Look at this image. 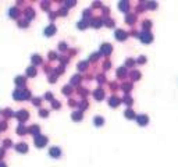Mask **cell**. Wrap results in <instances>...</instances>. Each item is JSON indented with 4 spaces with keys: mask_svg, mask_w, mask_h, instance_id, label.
I'll list each match as a JSON object with an SVG mask.
<instances>
[{
    "mask_svg": "<svg viewBox=\"0 0 178 167\" xmlns=\"http://www.w3.org/2000/svg\"><path fill=\"white\" fill-rule=\"evenodd\" d=\"M1 155H3V150L0 149V156H1Z\"/></svg>",
    "mask_w": 178,
    "mask_h": 167,
    "instance_id": "11",
    "label": "cell"
},
{
    "mask_svg": "<svg viewBox=\"0 0 178 167\" xmlns=\"http://www.w3.org/2000/svg\"><path fill=\"white\" fill-rule=\"evenodd\" d=\"M44 142H46V138H43V137L42 138H36V145L38 146H43L42 144H44Z\"/></svg>",
    "mask_w": 178,
    "mask_h": 167,
    "instance_id": "3",
    "label": "cell"
},
{
    "mask_svg": "<svg viewBox=\"0 0 178 167\" xmlns=\"http://www.w3.org/2000/svg\"><path fill=\"white\" fill-rule=\"evenodd\" d=\"M53 31H54V27H53V25H49V27H47L46 29H44V32H46V35H52L50 32H53Z\"/></svg>",
    "mask_w": 178,
    "mask_h": 167,
    "instance_id": "5",
    "label": "cell"
},
{
    "mask_svg": "<svg viewBox=\"0 0 178 167\" xmlns=\"http://www.w3.org/2000/svg\"><path fill=\"white\" fill-rule=\"evenodd\" d=\"M95 121H97L96 124H102V122H103V118H102V117H96V118H95Z\"/></svg>",
    "mask_w": 178,
    "mask_h": 167,
    "instance_id": "7",
    "label": "cell"
},
{
    "mask_svg": "<svg viewBox=\"0 0 178 167\" xmlns=\"http://www.w3.org/2000/svg\"><path fill=\"white\" fill-rule=\"evenodd\" d=\"M17 149L20 150V152H25V150H27V145H25V144H18Z\"/></svg>",
    "mask_w": 178,
    "mask_h": 167,
    "instance_id": "4",
    "label": "cell"
},
{
    "mask_svg": "<svg viewBox=\"0 0 178 167\" xmlns=\"http://www.w3.org/2000/svg\"><path fill=\"white\" fill-rule=\"evenodd\" d=\"M116 36H117V39H124L125 38V32L121 31V29H118V31L116 32Z\"/></svg>",
    "mask_w": 178,
    "mask_h": 167,
    "instance_id": "2",
    "label": "cell"
},
{
    "mask_svg": "<svg viewBox=\"0 0 178 167\" xmlns=\"http://www.w3.org/2000/svg\"><path fill=\"white\" fill-rule=\"evenodd\" d=\"M0 167H6V164L4 163H0Z\"/></svg>",
    "mask_w": 178,
    "mask_h": 167,
    "instance_id": "10",
    "label": "cell"
},
{
    "mask_svg": "<svg viewBox=\"0 0 178 167\" xmlns=\"http://www.w3.org/2000/svg\"><path fill=\"white\" fill-rule=\"evenodd\" d=\"M146 117L145 116H142V117H139V124H146Z\"/></svg>",
    "mask_w": 178,
    "mask_h": 167,
    "instance_id": "6",
    "label": "cell"
},
{
    "mask_svg": "<svg viewBox=\"0 0 178 167\" xmlns=\"http://www.w3.org/2000/svg\"><path fill=\"white\" fill-rule=\"evenodd\" d=\"M125 114H127L128 117H132L134 114H132V110H127V113H125Z\"/></svg>",
    "mask_w": 178,
    "mask_h": 167,
    "instance_id": "9",
    "label": "cell"
},
{
    "mask_svg": "<svg viewBox=\"0 0 178 167\" xmlns=\"http://www.w3.org/2000/svg\"><path fill=\"white\" fill-rule=\"evenodd\" d=\"M110 105H113V106H114V105H117V99H116V98L110 99Z\"/></svg>",
    "mask_w": 178,
    "mask_h": 167,
    "instance_id": "8",
    "label": "cell"
},
{
    "mask_svg": "<svg viewBox=\"0 0 178 167\" xmlns=\"http://www.w3.org/2000/svg\"><path fill=\"white\" fill-rule=\"evenodd\" d=\"M50 155H53V157H59L60 149H59V148H52V149H50Z\"/></svg>",
    "mask_w": 178,
    "mask_h": 167,
    "instance_id": "1",
    "label": "cell"
}]
</instances>
